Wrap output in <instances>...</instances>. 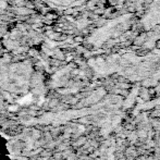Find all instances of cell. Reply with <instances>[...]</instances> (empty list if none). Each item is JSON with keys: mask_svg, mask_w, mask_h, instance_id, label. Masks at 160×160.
I'll use <instances>...</instances> for the list:
<instances>
[{"mask_svg": "<svg viewBox=\"0 0 160 160\" xmlns=\"http://www.w3.org/2000/svg\"><path fill=\"white\" fill-rule=\"evenodd\" d=\"M0 160H11V152L8 139L0 131Z\"/></svg>", "mask_w": 160, "mask_h": 160, "instance_id": "cell-1", "label": "cell"}, {"mask_svg": "<svg viewBox=\"0 0 160 160\" xmlns=\"http://www.w3.org/2000/svg\"><path fill=\"white\" fill-rule=\"evenodd\" d=\"M144 40H145V36H143V37H142V36H138V37L134 40V44L135 45H142L144 42Z\"/></svg>", "mask_w": 160, "mask_h": 160, "instance_id": "cell-2", "label": "cell"}, {"mask_svg": "<svg viewBox=\"0 0 160 160\" xmlns=\"http://www.w3.org/2000/svg\"><path fill=\"white\" fill-rule=\"evenodd\" d=\"M156 47L158 49H160V39L159 40H157V42H156Z\"/></svg>", "mask_w": 160, "mask_h": 160, "instance_id": "cell-3", "label": "cell"}]
</instances>
